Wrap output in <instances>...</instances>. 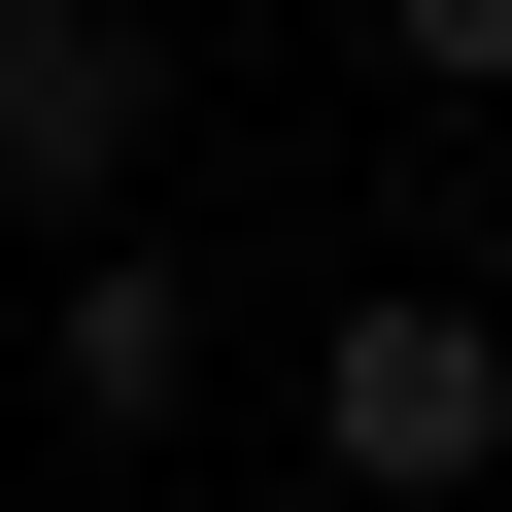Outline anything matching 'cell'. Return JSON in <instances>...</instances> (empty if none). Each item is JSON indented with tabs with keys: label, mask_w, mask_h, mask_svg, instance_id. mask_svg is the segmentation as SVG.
Returning a JSON list of instances; mask_svg holds the SVG:
<instances>
[{
	"label": "cell",
	"mask_w": 512,
	"mask_h": 512,
	"mask_svg": "<svg viewBox=\"0 0 512 512\" xmlns=\"http://www.w3.org/2000/svg\"><path fill=\"white\" fill-rule=\"evenodd\" d=\"M0 35H103V0H0Z\"/></svg>",
	"instance_id": "5"
},
{
	"label": "cell",
	"mask_w": 512,
	"mask_h": 512,
	"mask_svg": "<svg viewBox=\"0 0 512 512\" xmlns=\"http://www.w3.org/2000/svg\"><path fill=\"white\" fill-rule=\"evenodd\" d=\"M35 410L69 444H171L205 410V274H171V239H69V274H35Z\"/></svg>",
	"instance_id": "3"
},
{
	"label": "cell",
	"mask_w": 512,
	"mask_h": 512,
	"mask_svg": "<svg viewBox=\"0 0 512 512\" xmlns=\"http://www.w3.org/2000/svg\"><path fill=\"white\" fill-rule=\"evenodd\" d=\"M137 171H171V69L137 35H0V205L35 239H137Z\"/></svg>",
	"instance_id": "2"
},
{
	"label": "cell",
	"mask_w": 512,
	"mask_h": 512,
	"mask_svg": "<svg viewBox=\"0 0 512 512\" xmlns=\"http://www.w3.org/2000/svg\"><path fill=\"white\" fill-rule=\"evenodd\" d=\"M376 69H444V103H512V0H376Z\"/></svg>",
	"instance_id": "4"
},
{
	"label": "cell",
	"mask_w": 512,
	"mask_h": 512,
	"mask_svg": "<svg viewBox=\"0 0 512 512\" xmlns=\"http://www.w3.org/2000/svg\"><path fill=\"white\" fill-rule=\"evenodd\" d=\"M308 478L342 512H512V308H444V274L308 308Z\"/></svg>",
	"instance_id": "1"
}]
</instances>
